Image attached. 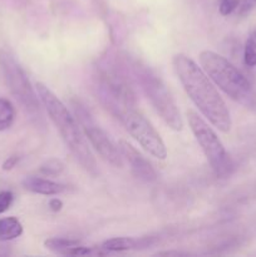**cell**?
<instances>
[{"label":"cell","mask_w":256,"mask_h":257,"mask_svg":"<svg viewBox=\"0 0 256 257\" xmlns=\"http://www.w3.org/2000/svg\"><path fill=\"white\" fill-rule=\"evenodd\" d=\"M0 67L10 92L19 100L20 104L30 113H39V97L33 89L24 70L7 50H0Z\"/></svg>","instance_id":"obj_6"},{"label":"cell","mask_w":256,"mask_h":257,"mask_svg":"<svg viewBox=\"0 0 256 257\" xmlns=\"http://www.w3.org/2000/svg\"><path fill=\"white\" fill-rule=\"evenodd\" d=\"M74 110L75 114H77L78 120H79L80 125H82L83 131H84L85 137L89 141L92 147L99 153V156L103 160L107 161L108 163H110V165L114 166V167L122 168V155H120L119 150L113 145L112 141L108 138V136L105 135L104 131L100 130V128L93 122L89 113L85 109H83V108H80L78 104L74 105Z\"/></svg>","instance_id":"obj_8"},{"label":"cell","mask_w":256,"mask_h":257,"mask_svg":"<svg viewBox=\"0 0 256 257\" xmlns=\"http://www.w3.org/2000/svg\"><path fill=\"white\" fill-rule=\"evenodd\" d=\"M18 161H19V157L18 156H10V157L7 158L4 163H3V170L4 171H10L17 166Z\"/></svg>","instance_id":"obj_20"},{"label":"cell","mask_w":256,"mask_h":257,"mask_svg":"<svg viewBox=\"0 0 256 257\" xmlns=\"http://www.w3.org/2000/svg\"><path fill=\"white\" fill-rule=\"evenodd\" d=\"M256 8V0H241L238 5V14L246 15Z\"/></svg>","instance_id":"obj_19"},{"label":"cell","mask_w":256,"mask_h":257,"mask_svg":"<svg viewBox=\"0 0 256 257\" xmlns=\"http://www.w3.org/2000/svg\"><path fill=\"white\" fill-rule=\"evenodd\" d=\"M119 118L127 132L140 143L143 150L158 160L167 158L165 142L155 127L146 119L145 115L137 112L135 108H128L120 113Z\"/></svg>","instance_id":"obj_7"},{"label":"cell","mask_w":256,"mask_h":257,"mask_svg":"<svg viewBox=\"0 0 256 257\" xmlns=\"http://www.w3.org/2000/svg\"><path fill=\"white\" fill-rule=\"evenodd\" d=\"M15 119V109L5 98H0V132L12 127Z\"/></svg>","instance_id":"obj_14"},{"label":"cell","mask_w":256,"mask_h":257,"mask_svg":"<svg viewBox=\"0 0 256 257\" xmlns=\"http://www.w3.org/2000/svg\"><path fill=\"white\" fill-rule=\"evenodd\" d=\"M243 60L247 67H256V32L247 38L243 49Z\"/></svg>","instance_id":"obj_15"},{"label":"cell","mask_w":256,"mask_h":257,"mask_svg":"<svg viewBox=\"0 0 256 257\" xmlns=\"http://www.w3.org/2000/svg\"><path fill=\"white\" fill-rule=\"evenodd\" d=\"M23 233V226L17 217H5L0 220V241H10Z\"/></svg>","instance_id":"obj_13"},{"label":"cell","mask_w":256,"mask_h":257,"mask_svg":"<svg viewBox=\"0 0 256 257\" xmlns=\"http://www.w3.org/2000/svg\"><path fill=\"white\" fill-rule=\"evenodd\" d=\"M140 83L142 85L143 92L146 93L150 99L151 104L160 114V117L165 120L166 124L173 131H181L183 127L182 118L175 99L171 95L170 90L165 85V83L156 74H153L150 69L141 68L138 73Z\"/></svg>","instance_id":"obj_5"},{"label":"cell","mask_w":256,"mask_h":257,"mask_svg":"<svg viewBox=\"0 0 256 257\" xmlns=\"http://www.w3.org/2000/svg\"><path fill=\"white\" fill-rule=\"evenodd\" d=\"M186 115H187L188 125L200 147L202 148L213 172L218 177H225L231 170V160L220 138L196 112L190 109L187 110Z\"/></svg>","instance_id":"obj_4"},{"label":"cell","mask_w":256,"mask_h":257,"mask_svg":"<svg viewBox=\"0 0 256 257\" xmlns=\"http://www.w3.org/2000/svg\"><path fill=\"white\" fill-rule=\"evenodd\" d=\"M45 248L58 255L64 256H85L92 253V247L80 245L79 241L72 238L54 237L49 238L44 242Z\"/></svg>","instance_id":"obj_10"},{"label":"cell","mask_w":256,"mask_h":257,"mask_svg":"<svg viewBox=\"0 0 256 257\" xmlns=\"http://www.w3.org/2000/svg\"><path fill=\"white\" fill-rule=\"evenodd\" d=\"M49 208L53 212H59L63 208L62 200H59V198H52V200L49 201Z\"/></svg>","instance_id":"obj_21"},{"label":"cell","mask_w":256,"mask_h":257,"mask_svg":"<svg viewBox=\"0 0 256 257\" xmlns=\"http://www.w3.org/2000/svg\"><path fill=\"white\" fill-rule=\"evenodd\" d=\"M118 150H119L122 157L131 166V170L136 177L146 181V182H153L157 180V173L153 170L152 165L131 143L124 140H120L118 142Z\"/></svg>","instance_id":"obj_9"},{"label":"cell","mask_w":256,"mask_h":257,"mask_svg":"<svg viewBox=\"0 0 256 257\" xmlns=\"http://www.w3.org/2000/svg\"><path fill=\"white\" fill-rule=\"evenodd\" d=\"M37 93L48 112V115L57 127L67 147L69 148L70 153L89 175L97 176L98 167L94 156L88 147L87 141L83 137L78 123L75 122L74 117L70 114L64 103L43 83L37 84Z\"/></svg>","instance_id":"obj_2"},{"label":"cell","mask_w":256,"mask_h":257,"mask_svg":"<svg viewBox=\"0 0 256 257\" xmlns=\"http://www.w3.org/2000/svg\"><path fill=\"white\" fill-rule=\"evenodd\" d=\"M63 168H64V165H63L59 160L52 158V160L47 161V162L40 167V172H42L43 175L47 176H57L62 172Z\"/></svg>","instance_id":"obj_16"},{"label":"cell","mask_w":256,"mask_h":257,"mask_svg":"<svg viewBox=\"0 0 256 257\" xmlns=\"http://www.w3.org/2000/svg\"><path fill=\"white\" fill-rule=\"evenodd\" d=\"M172 63L183 89L203 117L222 133L230 132L231 115L227 105L202 68L185 54L175 55Z\"/></svg>","instance_id":"obj_1"},{"label":"cell","mask_w":256,"mask_h":257,"mask_svg":"<svg viewBox=\"0 0 256 257\" xmlns=\"http://www.w3.org/2000/svg\"><path fill=\"white\" fill-rule=\"evenodd\" d=\"M200 63L208 78L231 99L245 107L255 105V93L251 83L225 57L212 50H202Z\"/></svg>","instance_id":"obj_3"},{"label":"cell","mask_w":256,"mask_h":257,"mask_svg":"<svg viewBox=\"0 0 256 257\" xmlns=\"http://www.w3.org/2000/svg\"><path fill=\"white\" fill-rule=\"evenodd\" d=\"M145 241L143 240H136L132 237H114L109 238V240L104 241L102 245L103 250L108 251V252H120V251H130L138 248L140 246L143 245Z\"/></svg>","instance_id":"obj_12"},{"label":"cell","mask_w":256,"mask_h":257,"mask_svg":"<svg viewBox=\"0 0 256 257\" xmlns=\"http://www.w3.org/2000/svg\"><path fill=\"white\" fill-rule=\"evenodd\" d=\"M240 2L241 0H220V7H218L220 14L223 15V17L230 15L231 13L237 9Z\"/></svg>","instance_id":"obj_17"},{"label":"cell","mask_w":256,"mask_h":257,"mask_svg":"<svg viewBox=\"0 0 256 257\" xmlns=\"http://www.w3.org/2000/svg\"><path fill=\"white\" fill-rule=\"evenodd\" d=\"M13 198H14V196L10 191L0 192V213H4L9 210V207L12 206Z\"/></svg>","instance_id":"obj_18"},{"label":"cell","mask_w":256,"mask_h":257,"mask_svg":"<svg viewBox=\"0 0 256 257\" xmlns=\"http://www.w3.org/2000/svg\"><path fill=\"white\" fill-rule=\"evenodd\" d=\"M23 186H24L25 190L30 191V192L44 196L59 195L65 190L64 186L60 185V183L53 182V181L45 180V178L33 177V176L25 178L23 181Z\"/></svg>","instance_id":"obj_11"}]
</instances>
